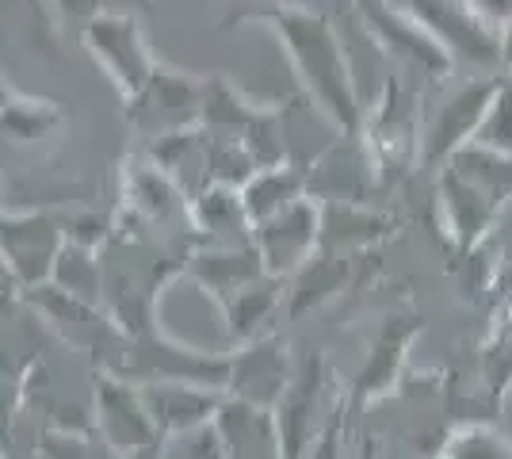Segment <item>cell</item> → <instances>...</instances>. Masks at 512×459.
<instances>
[{"label": "cell", "instance_id": "obj_1", "mask_svg": "<svg viewBox=\"0 0 512 459\" xmlns=\"http://www.w3.org/2000/svg\"><path fill=\"white\" fill-rule=\"evenodd\" d=\"M234 23H256V27L272 31L279 50L287 54V62L295 69V81H299L310 111H318L329 123V131H337L341 138H360L367 104L356 85L352 54H348L344 35L337 31L329 12H321L314 4H279V8L245 12Z\"/></svg>", "mask_w": 512, "mask_h": 459}, {"label": "cell", "instance_id": "obj_2", "mask_svg": "<svg viewBox=\"0 0 512 459\" xmlns=\"http://www.w3.org/2000/svg\"><path fill=\"white\" fill-rule=\"evenodd\" d=\"M501 73H474L459 85H436V96L425 100L421 119V169L436 176L459 150H467L478 138L490 104L501 88Z\"/></svg>", "mask_w": 512, "mask_h": 459}, {"label": "cell", "instance_id": "obj_3", "mask_svg": "<svg viewBox=\"0 0 512 459\" xmlns=\"http://www.w3.org/2000/svg\"><path fill=\"white\" fill-rule=\"evenodd\" d=\"M421 119L425 100L402 77H386L379 96L367 104L360 131L379 184L402 180L409 169H421Z\"/></svg>", "mask_w": 512, "mask_h": 459}, {"label": "cell", "instance_id": "obj_4", "mask_svg": "<svg viewBox=\"0 0 512 459\" xmlns=\"http://www.w3.org/2000/svg\"><path fill=\"white\" fill-rule=\"evenodd\" d=\"M352 12L363 23V35L379 46L386 58H394L406 73L428 81L432 88L444 85L459 69L455 58L444 50V43L436 35H428L402 4H394V0H352Z\"/></svg>", "mask_w": 512, "mask_h": 459}, {"label": "cell", "instance_id": "obj_5", "mask_svg": "<svg viewBox=\"0 0 512 459\" xmlns=\"http://www.w3.org/2000/svg\"><path fill=\"white\" fill-rule=\"evenodd\" d=\"M69 245V219L50 207H12L0 219V249L12 284L35 291L54 280V268Z\"/></svg>", "mask_w": 512, "mask_h": 459}, {"label": "cell", "instance_id": "obj_6", "mask_svg": "<svg viewBox=\"0 0 512 459\" xmlns=\"http://www.w3.org/2000/svg\"><path fill=\"white\" fill-rule=\"evenodd\" d=\"M81 43H85L88 58L96 62V69L119 92L123 104L150 85L153 69L161 66L153 58L150 39H146L142 23L134 20V12H111V8L96 12L81 27Z\"/></svg>", "mask_w": 512, "mask_h": 459}, {"label": "cell", "instance_id": "obj_7", "mask_svg": "<svg viewBox=\"0 0 512 459\" xmlns=\"http://www.w3.org/2000/svg\"><path fill=\"white\" fill-rule=\"evenodd\" d=\"M344 406H348V394L337 387L329 360L321 352H310L299 364L287 394L279 398V406L272 410L279 425V437H283V448H287V459L306 456V448L321 437V429L341 414Z\"/></svg>", "mask_w": 512, "mask_h": 459}, {"label": "cell", "instance_id": "obj_8", "mask_svg": "<svg viewBox=\"0 0 512 459\" xmlns=\"http://www.w3.org/2000/svg\"><path fill=\"white\" fill-rule=\"evenodd\" d=\"M413 20L436 35L455 66H470L474 73H501V27L490 23L467 0H394Z\"/></svg>", "mask_w": 512, "mask_h": 459}, {"label": "cell", "instance_id": "obj_9", "mask_svg": "<svg viewBox=\"0 0 512 459\" xmlns=\"http://www.w3.org/2000/svg\"><path fill=\"white\" fill-rule=\"evenodd\" d=\"M199 104H203V77L161 62L153 69L150 85L134 100H127V123L146 146H153L172 134L199 127Z\"/></svg>", "mask_w": 512, "mask_h": 459}, {"label": "cell", "instance_id": "obj_10", "mask_svg": "<svg viewBox=\"0 0 512 459\" xmlns=\"http://www.w3.org/2000/svg\"><path fill=\"white\" fill-rule=\"evenodd\" d=\"M92 402H96V433L104 437V444L115 456L127 459L161 444V433L153 425L150 406H146L138 383L115 372H96Z\"/></svg>", "mask_w": 512, "mask_h": 459}, {"label": "cell", "instance_id": "obj_11", "mask_svg": "<svg viewBox=\"0 0 512 459\" xmlns=\"http://www.w3.org/2000/svg\"><path fill=\"white\" fill-rule=\"evenodd\" d=\"M321 222H325V211L318 196H306L272 219L256 222L253 249L260 253L264 268L279 280H291L321 249Z\"/></svg>", "mask_w": 512, "mask_h": 459}, {"label": "cell", "instance_id": "obj_12", "mask_svg": "<svg viewBox=\"0 0 512 459\" xmlns=\"http://www.w3.org/2000/svg\"><path fill=\"white\" fill-rule=\"evenodd\" d=\"M417 333H421L417 314L398 310V314L379 318V326L371 333V345H367V356H363V368L348 387V406L352 410H363L371 402H383L386 394H394L402 368H406L409 345H413Z\"/></svg>", "mask_w": 512, "mask_h": 459}, {"label": "cell", "instance_id": "obj_13", "mask_svg": "<svg viewBox=\"0 0 512 459\" xmlns=\"http://www.w3.org/2000/svg\"><path fill=\"white\" fill-rule=\"evenodd\" d=\"M295 372H299V364H291L287 341L279 333H264V337H253L245 345H234L226 394L241 398V402H253V406H264V410H276Z\"/></svg>", "mask_w": 512, "mask_h": 459}, {"label": "cell", "instance_id": "obj_14", "mask_svg": "<svg viewBox=\"0 0 512 459\" xmlns=\"http://www.w3.org/2000/svg\"><path fill=\"white\" fill-rule=\"evenodd\" d=\"M436 203L444 215V230L463 257L482 249L490 241L497 219H501V207L486 192H478L451 161L436 173Z\"/></svg>", "mask_w": 512, "mask_h": 459}, {"label": "cell", "instance_id": "obj_15", "mask_svg": "<svg viewBox=\"0 0 512 459\" xmlns=\"http://www.w3.org/2000/svg\"><path fill=\"white\" fill-rule=\"evenodd\" d=\"M138 387H142V398L150 406V417L161 440L214 425L222 402H226L222 387L188 383V379H161V383H138Z\"/></svg>", "mask_w": 512, "mask_h": 459}, {"label": "cell", "instance_id": "obj_16", "mask_svg": "<svg viewBox=\"0 0 512 459\" xmlns=\"http://www.w3.org/2000/svg\"><path fill=\"white\" fill-rule=\"evenodd\" d=\"M268 268L260 261L253 245H199L188 257V280L199 291L211 295V303H226L234 299L241 287H249L253 280H260Z\"/></svg>", "mask_w": 512, "mask_h": 459}, {"label": "cell", "instance_id": "obj_17", "mask_svg": "<svg viewBox=\"0 0 512 459\" xmlns=\"http://www.w3.org/2000/svg\"><path fill=\"white\" fill-rule=\"evenodd\" d=\"M214 425H218L222 444H226V459H287L276 414L264 410V406H253V402H241V398L226 394Z\"/></svg>", "mask_w": 512, "mask_h": 459}, {"label": "cell", "instance_id": "obj_18", "mask_svg": "<svg viewBox=\"0 0 512 459\" xmlns=\"http://www.w3.org/2000/svg\"><path fill=\"white\" fill-rule=\"evenodd\" d=\"M283 306H287V280L264 272L260 280L241 287L234 299L222 303V333H226V341L245 345L253 337L276 333V322L283 318Z\"/></svg>", "mask_w": 512, "mask_h": 459}, {"label": "cell", "instance_id": "obj_19", "mask_svg": "<svg viewBox=\"0 0 512 459\" xmlns=\"http://www.w3.org/2000/svg\"><path fill=\"white\" fill-rule=\"evenodd\" d=\"M352 253H333V249H318L299 272L287 280V306L283 318L287 322H302L306 314L321 310L341 295L348 280H352Z\"/></svg>", "mask_w": 512, "mask_h": 459}, {"label": "cell", "instance_id": "obj_20", "mask_svg": "<svg viewBox=\"0 0 512 459\" xmlns=\"http://www.w3.org/2000/svg\"><path fill=\"white\" fill-rule=\"evenodd\" d=\"M321 211H325L321 249H333V253L371 249L379 241L394 238V226H398L386 211H375V207L356 203V199H321Z\"/></svg>", "mask_w": 512, "mask_h": 459}, {"label": "cell", "instance_id": "obj_21", "mask_svg": "<svg viewBox=\"0 0 512 459\" xmlns=\"http://www.w3.org/2000/svg\"><path fill=\"white\" fill-rule=\"evenodd\" d=\"M192 230L199 245H253V222L245 215L241 188H203L192 199Z\"/></svg>", "mask_w": 512, "mask_h": 459}, {"label": "cell", "instance_id": "obj_22", "mask_svg": "<svg viewBox=\"0 0 512 459\" xmlns=\"http://www.w3.org/2000/svg\"><path fill=\"white\" fill-rule=\"evenodd\" d=\"M276 104H260L249 92H241L226 77H203V104H199V131L245 138L260 119H268Z\"/></svg>", "mask_w": 512, "mask_h": 459}, {"label": "cell", "instance_id": "obj_23", "mask_svg": "<svg viewBox=\"0 0 512 459\" xmlns=\"http://www.w3.org/2000/svg\"><path fill=\"white\" fill-rule=\"evenodd\" d=\"M65 134V111L46 100L31 96L16 85H4V138L12 146L27 150H43L50 142H62Z\"/></svg>", "mask_w": 512, "mask_h": 459}, {"label": "cell", "instance_id": "obj_24", "mask_svg": "<svg viewBox=\"0 0 512 459\" xmlns=\"http://www.w3.org/2000/svg\"><path fill=\"white\" fill-rule=\"evenodd\" d=\"M310 196V173L295 165V161H283V165H268V169H256L245 184H241V203H245V215L249 222H264L287 211L291 203Z\"/></svg>", "mask_w": 512, "mask_h": 459}, {"label": "cell", "instance_id": "obj_25", "mask_svg": "<svg viewBox=\"0 0 512 459\" xmlns=\"http://www.w3.org/2000/svg\"><path fill=\"white\" fill-rule=\"evenodd\" d=\"M451 165L467 176L478 192H486V196L505 211V203L512 199V157L509 153H497V150H490V146L470 142L467 150H459L455 157H451Z\"/></svg>", "mask_w": 512, "mask_h": 459}, {"label": "cell", "instance_id": "obj_26", "mask_svg": "<svg viewBox=\"0 0 512 459\" xmlns=\"http://www.w3.org/2000/svg\"><path fill=\"white\" fill-rule=\"evenodd\" d=\"M444 459H512V440L490 425V421H467L459 429H451L444 448Z\"/></svg>", "mask_w": 512, "mask_h": 459}, {"label": "cell", "instance_id": "obj_27", "mask_svg": "<svg viewBox=\"0 0 512 459\" xmlns=\"http://www.w3.org/2000/svg\"><path fill=\"white\" fill-rule=\"evenodd\" d=\"M478 375L490 398H505L512 391V322L497 314V326L490 329L486 345L478 352Z\"/></svg>", "mask_w": 512, "mask_h": 459}, {"label": "cell", "instance_id": "obj_28", "mask_svg": "<svg viewBox=\"0 0 512 459\" xmlns=\"http://www.w3.org/2000/svg\"><path fill=\"white\" fill-rule=\"evenodd\" d=\"M157 456L161 459H226V444L218 425H203L192 433H180L157 444Z\"/></svg>", "mask_w": 512, "mask_h": 459}, {"label": "cell", "instance_id": "obj_29", "mask_svg": "<svg viewBox=\"0 0 512 459\" xmlns=\"http://www.w3.org/2000/svg\"><path fill=\"white\" fill-rule=\"evenodd\" d=\"M474 142L512 157V81L509 77L497 88V96H493V104H490V115H486V123H482V131H478Z\"/></svg>", "mask_w": 512, "mask_h": 459}, {"label": "cell", "instance_id": "obj_30", "mask_svg": "<svg viewBox=\"0 0 512 459\" xmlns=\"http://www.w3.org/2000/svg\"><path fill=\"white\" fill-rule=\"evenodd\" d=\"M344 410H352V406H344ZM344 410L325 429H321V437L306 448V456L302 459H341V448H344Z\"/></svg>", "mask_w": 512, "mask_h": 459}, {"label": "cell", "instance_id": "obj_31", "mask_svg": "<svg viewBox=\"0 0 512 459\" xmlns=\"http://www.w3.org/2000/svg\"><path fill=\"white\" fill-rule=\"evenodd\" d=\"M467 4L470 8H478V12H482L490 23H497V27H501L505 20H512V0H467Z\"/></svg>", "mask_w": 512, "mask_h": 459}, {"label": "cell", "instance_id": "obj_32", "mask_svg": "<svg viewBox=\"0 0 512 459\" xmlns=\"http://www.w3.org/2000/svg\"><path fill=\"white\" fill-rule=\"evenodd\" d=\"M352 459H383V448H379V437H371L367 429H363L360 437H356V452Z\"/></svg>", "mask_w": 512, "mask_h": 459}, {"label": "cell", "instance_id": "obj_33", "mask_svg": "<svg viewBox=\"0 0 512 459\" xmlns=\"http://www.w3.org/2000/svg\"><path fill=\"white\" fill-rule=\"evenodd\" d=\"M501 77L512 81V20L501 23Z\"/></svg>", "mask_w": 512, "mask_h": 459}, {"label": "cell", "instance_id": "obj_34", "mask_svg": "<svg viewBox=\"0 0 512 459\" xmlns=\"http://www.w3.org/2000/svg\"><path fill=\"white\" fill-rule=\"evenodd\" d=\"M234 4H241L237 8V16L234 20H241L245 12H256V8H279V4H314V0H234ZM230 20V23H234Z\"/></svg>", "mask_w": 512, "mask_h": 459}, {"label": "cell", "instance_id": "obj_35", "mask_svg": "<svg viewBox=\"0 0 512 459\" xmlns=\"http://www.w3.org/2000/svg\"><path fill=\"white\" fill-rule=\"evenodd\" d=\"M436 459H444V456H436Z\"/></svg>", "mask_w": 512, "mask_h": 459}]
</instances>
